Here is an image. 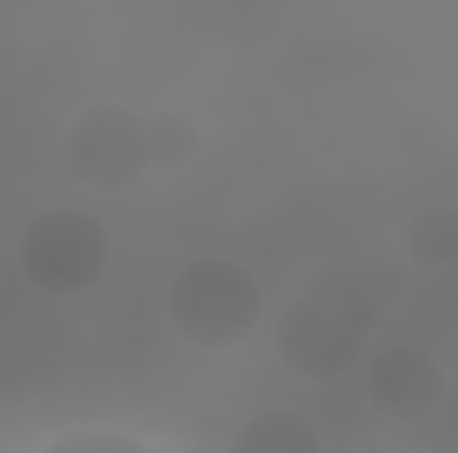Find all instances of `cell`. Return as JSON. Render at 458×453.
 <instances>
[{
	"label": "cell",
	"mask_w": 458,
	"mask_h": 453,
	"mask_svg": "<svg viewBox=\"0 0 458 453\" xmlns=\"http://www.w3.org/2000/svg\"><path fill=\"white\" fill-rule=\"evenodd\" d=\"M378 321V304L368 299L357 272H331L310 283L277 321L272 346L299 379H346L362 368V341Z\"/></svg>",
	"instance_id": "cell-1"
},
{
	"label": "cell",
	"mask_w": 458,
	"mask_h": 453,
	"mask_svg": "<svg viewBox=\"0 0 458 453\" xmlns=\"http://www.w3.org/2000/svg\"><path fill=\"white\" fill-rule=\"evenodd\" d=\"M165 321L176 337L203 352H229L250 341L267 321V288L234 256H192L187 267H176L165 288Z\"/></svg>",
	"instance_id": "cell-2"
},
{
	"label": "cell",
	"mask_w": 458,
	"mask_h": 453,
	"mask_svg": "<svg viewBox=\"0 0 458 453\" xmlns=\"http://www.w3.org/2000/svg\"><path fill=\"white\" fill-rule=\"evenodd\" d=\"M107 256H113L107 225L97 214H86V209H70V203L32 214L16 235V267L48 299L91 294L102 283V272H107Z\"/></svg>",
	"instance_id": "cell-3"
},
{
	"label": "cell",
	"mask_w": 458,
	"mask_h": 453,
	"mask_svg": "<svg viewBox=\"0 0 458 453\" xmlns=\"http://www.w3.org/2000/svg\"><path fill=\"white\" fill-rule=\"evenodd\" d=\"M64 171L91 187V192H128L149 171V144H144V113L128 102H97L70 117L64 128Z\"/></svg>",
	"instance_id": "cell-4"
},
{
	"label": "cell",
	"mask_w": 458,
	"mask_h": 453,
	"mask_svg": "<svg viewBox=\"0 0 458 453\" xmlns=\"http://www.w3.org/2000/svg\"><path fill=\"white\" fill-rule=\"evenodd\" d=\"M357 384H362L368 406L389 422H421L448 395V373H443L437 352L421 341H389V346L368 352L357 368Z\"/></svg>",
	"instance_id": "cell-5"
},
{
	"label": "cell",
	"mask_w": 458,
	"mask_h": 453,
	"mask_svg": "<svg viewBox=\"0 0 458 453\" xmlns=\"http://www.w3.org/2000/svg\"><path fill=\"white\" fill-rule=\"evenodd\" d=\"M229 453H326V443L299 411L272 406V411H256V416H245L234 427Z\"/></svg>",
	"instance_id": "cell-6"
},
{
	"label": "cell",
	"mask_w": 458,
	"mask_h": 453,
	"mask_svg": "<svg viewBox=\"0 0 458 453\" xmlns=\"http://www.w3.org/2000/svg\"><path fill=\"white\" fill-rule=\"evenodd\" d=\"M144 144H149V171H182L198 160L203 128L182 107H149L144 113Z\"/></svg>",
	"instance_id": "cell-7"
},
{
	"label": "cell",
	"mask_w": 458,
	"mask_h": 453,
	"mask_svg": "<svg viewBox=\"0 0 458 453\" xmlns=\"http://www.w3.org/2000/svg\"><path fill=\"white\" fill-rule=\"evenodd\" d=\"M400 245H405V256L416 267H448V261H458V209H448V203L416 209L405 219V229H400Z\"/></svg>",
	"instance_id": "cell-8"
},
{
	"label": "cell",
	"mask_w": 458,
	"mask_h": 453,
	"mask_svg": "<svg viewBox=\"0 0 458 453\" xmlns=\"http://www.w3.org/2000/svg\"><path fill=\"white\" fill-rule=\"evenodd\" d=\"M38 453H160L144 438H128L117 427H81V432H64L54 443H43Z\"/></svg>",
	"instance_id": "cell-9"
}]
</instances>
